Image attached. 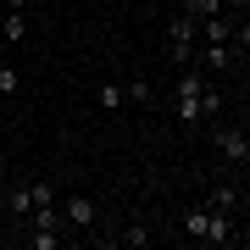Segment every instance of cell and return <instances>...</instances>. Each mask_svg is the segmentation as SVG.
<instances>
[{
    "mask_svg": "<svg viewBox=\"0 0 250 250\" xmlns=\"http://www.w3.org/2000/svg\"><path fill=\"white\" fill-rule=\"evenodd\" d=\"M178 123L184 128H200V100H178Z\"/></svg>",
    "mask_w": 250,
    "mask_h": 250,
    "instance_id": "cell-14",
    "label": "cell"
},
{
    "mask_svg": "<svg viewBox=\"0 0 250 250\" xmlns=\"http://www.w3.org/2000/svg\"><path fill=\"white\" fill-rule=\"evenodd\" d=\"M200 45H233V11H217L200 22Z\"/></svg>",
    "mask_w": 250,
    "mask_h": 250,
    "instance_id": "cell-5",
    "label": "cell"
},
{
    "mask_svg": "<svg viewBox=\"0 0 250 250\" xmlns=\"http://www.w3.org/2000/svg\"><path fill=\"white\" fill-rule=\"evenodd\" d=\"M239 128H245V134H250V100H245V106H239Z\"/></svg>",
    "mask_w": 250,
    "mask_h": 250,
    "instance_id": "cell-18",
    "label": "cell"
},
{
    "mask_svg": "<svg viewBox=\"0 0 250 250\" xmlns=\"http://www.w3.org/2000/svg\"><path fill=\"white\" fill-rule=\"evenodd\" d=\"M95 106L100 111H123L128 106V89H123V83H100V89H95Z\"/></svg>",
    "mask_w": 250,
    "mask_h": 250,
    "instance_id": "cell-10",
    "label": "cell"
},
{
    "mask_svg": "<svg viewBox=\"0 0 250 250\" xmlns=\"http://www.w3.org/2000/svg\"><path fill=\"white\" fill-rule=\"evenodd\" d=\"M217 117H223V89L206 83V95H200V123H217Z\"/></svg>",
    "mask_w": 250,
    "mask_h": 250,
    "instance_id": "cell-11",
    "label": "cell"
},
{
    "mask_svg": "<svg viewBox=\"0 0 250 250\" xmlns=\"http://www.w3.org/2000/svg\"><path fill=\"white\" fill-rule=\"evenodd\" d=\"M6 211H11V223H34V184H11L6 189Z\"/></svg>",
    "mask_w": 250,
    "mask_h": 250,
    "instance_id": "cell-4",
    "label": "cell"
},
{
    "mask_svg": "<svg viewBox=\"0 0 250 250\" xmlns=\"http://www.w3.org/2000/svg\"><path fill=\"white\" fill-rule=\"evenodd\" d=\"M211 145L223 150V161H250V134H245L239 123H223V117H217V134H211Z\"/></svg>",
    "mask_w": 250,
    "mask_h": 250,
    "instance_id": "cell-1",
    "label": "cell"
},
{
    "mask_svg": "<svg viewBox=\"0 0 250 250\" xmlns=\"http://www.w3.org/2000/svg\"><path fill=\"white\" fill-rule=\"evenodd\" d=\"M200 67L211 72V78L228 72V67H233V45H200Z\"/></svg>",
    "mask_w": 250,
    "mask_h": 250,
    "instance_id": "cell-8",
    "label": "cell"
},
{
    "mask_svg": "<svg viewBox=\"0 0 250 250\" xmlns=\"http://www.w3.org/2000/svg\"><path fill=\"white\" fill-rule=\"evenodd\" d=\"M206 206H211V211H233V206H239V189H233V184L211 189V195H206Z\"/></svg>",
    "mask_w": 250,
    "mask_h": 250,
    "instance_id": "cell-12",
    "label": "cell"
},
{
    "mask_svg": "<svg viewBox=\"0 0 250 250\" xmlns=\"http://www.w3.org/2000/svg\"><path fill=\"white\" fill-rule=\"evenodd\" d=\"M28 0H6V17H0V39H6V45H22L28 39Z\"/></svg>",
    "mask_w": 250,
    "mask_h": 250,
    "instance_id": "cell-3",
    "label": "cell"
},
{
    "mask_svg": "<svg viewBox=\"0 0 250 250\" xmlns=\"http://www.w3.org/2000/svg\"><path fill=\"white\" fill-rule=\"evenodd\" d=\"M223 11H245V0H223Z\"/></svg>",
    "mask_w": 250,
    "mask_h": 250,
    "instance_id": "cell-19",
    "label": "cell"
},
{
    "mask_svg": "<svg viewBox=\"0 0 250 250\" xmlns=\"http://www.w3.org/2000/svg\"><path fill=\"white\" fill-rule=\"evenodd\" d=\"M206 223H211V206H195V211H184L178 228H184V239H200L206 245Z\"/></svg>",
    "mask_w": 250,
    "mask_h": 250,
    "instance_id": "cell-9",
    "label": "cell"
},
{
    "mask_svg": "<svg viewBox=\"0 0 250 250\" xmlns=\"http://www.w3.org/2000/svg\"><path fill=\"white\" fill-rule=\"evenodd\" d=\"M17 89H22V72L11 62H0V95H17Z\"/></svg>",
    "mask_w": 250,
    "mask_h": 250,
    "instance_id": "cell-13",
    "label": "cell"
},
{
    "mask_svg": "<svg viewBox=\"0 0 250 250\" xmlns=\"http://www.w3.org/2000/svg\"><path fill=\"white\" fill-rule=\"evenodd\" d=\"M206 83H211V72H195V67H178V89H172V100H200Z\"/></svg>",
    "mask_w": 250,
    "mask_h": 250,
    "instance_id": "cell-6",
    "label": "cell"
},
{
    "mask_svg": "<svg viewBox=\"0 0 250 250\" xmlns=\"http://www.w3.org/2000/svg\"><path fill=\"white\" fill-rule=\"evenodd\" d=\"M95 217H100V211H95L89 195H62V223H67V233H72V228H95Z\"/></svg>",
    "mask_w": 250,
    "mask_h": 250,
    "instance_id": "cell-2",
    "label": "cell"
},
{
    "mask_svg": "<svg viewBox=\"0 0 250 250\" xmlns=\"http://www.w3.org/2000/svg\"><path fill=\"white\" fill-rule=\"evenodd\" d=\"M233 50H250V17H233Z\"/></svg>",
    "mask_w": 250,
    "mask_h": 250,
    "instance_id": "cell-16",
    "label": "cell"
},
{
    "mask_svg": "<svg viewBox=\"0 0 250 250\" xmlns=\"http://www.w3.org/2000/svg\"><path fill=\"white\" fill-rule=\"evenodd\" d=\"M150 239H156V233H150V228H139V223L128 228V233H117V245H150Z\"/></svg>",
    "mask_w": 250,
    "mask_h": 250,
    "instance_id": "cell-15",
    "label": "cell"
},
{
    "mask_svg": "<svg viewBox=\"0 0 250 250\" xmlns=\"http://www.w3.org/2000/svg\"><path fill=\"white\" fill-rule=\"evenodd\" d=\"M128 100H134V106H139V100H150V78H134V83H128Z\"/></svg>",
    "mask_w": 250,
    "mask_h": 250,
    "instance_id": "cell-17",
    "label": "cell"
},
{
    "mask_svg": "<svg viewBox=\"0 0 250 250\" xmlns=\"http://www.w3.org/2000/svg\"><path fill=\"white\" fill-rule=\"evenodd\" d=\"M206 245H239V228H233L228 211H211V223H206Z\"/></svg>",
    "mask_w": 250,
    "mask_h": 250,
    "instance_id": "cell-7",
    "label": "cell"
}]
</instances>
